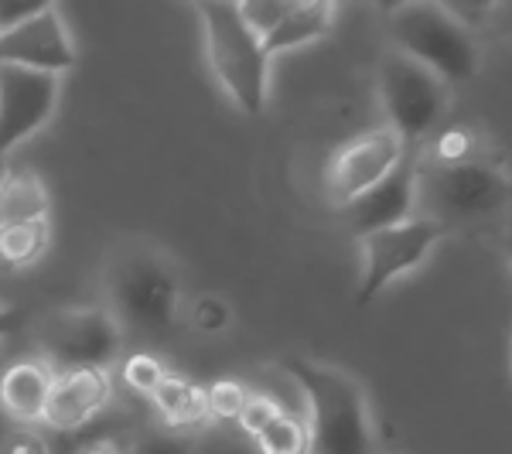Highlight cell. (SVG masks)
I'll return each mask as SVG.
<instances>
[{
  "instance_id": "obj_1",
  "label": "cell",
  "mask_w": 512,
  "mask_h": 454,
  "mask_svg": "<svg viewBox=\"0 0 512 454\" xmlns=\"http://www.w3.org/2000/svg\"><path fill=\"white\" fill-rule=\"evenodd\" d=\"M284 369L308 403V454H376L369 400L349 373L301 356L287 359Z\"/></svg>"
},
{
  "instance_id": "obj_2",
  "label": "cell",
  "mask_w": 512,
  "mask_h": 454,
  "mask_svg": "<svg viewBox=\"0 0 512 454\" xmlns=\"http://www.w3.org/2000/svg\"><path fill=\"white\" fill-rule=\"evenodd\" d=\"M181 308V280L168 253L130 243L106 263V311L127 328L164 332Z\"/></svg>"
},
{
  "instance_id": "obj_3",
  "label": "cell",
  "mask_w": 512,
  "mask_h": 454,
  "mask_svg": "<svg viewBox=\"0 0 512 454\" xmlns=\"http://www.w3.org/2000/svg\"><path fill=\"white\" fill-rule=\"evenodd\" d=\"M198 11H202L212 76L236 103V110H243L246 117H260L270 82V55L263 38L246 24L236 0H198Z\"/></svg>"
},
{
  "instance_id": "obj_4",
  "label": "cell",
  "mask_w": 512,
  "mask_h": 454,
  "mask_svg": "<svg viewBox=\"0 0 512 454\" xmlns=\"http://www.w3.org/2000/svg\"><path fill=\"white\" fill-rule=\"evenodd\" d=\"M393 48L437 72L448 86L468 82L478 72V45L472 28L451 18L434 0H410L390 14Z\"/></svg>"
},
{
  "instance_id": "obj_5",
  "label": "cell",
  "mask_w": 512,
  "mask_h": 454,
  "mask_svg": "<svg viewBox=\"0 0 512 454\" xmlns=\"http://www.w3.org/2000/svg\"><path fill=\"white\" fill-rule=\"evenodd\" d=\"M379 99H383L386 127L414 151L448 117L451 86L427 65L393 48L379 62Z\"/></svg>"
},
{
  "instance_id": "obj_6",
  "label": "cell",
  "mask_w": 512,
  "mask_h": 454,
  "mask_svg": "<svg viewBox=\"0 0 512 454\" xmlns=\"http://www.w3.org/2000/svg\"><path fill=\"white\" fill-rule=\"evenodd\" d=\"M38 359L55 373L113 369L123 349V325L106 308H55L35 325Z\"/></svg>"
},
{
  "instance_id": "obj_7",
  "label": "cell",
  "mask_w": 512,
  "mask_h": 454,
  "mask_svg": "<svg viewBox=\"0 0 512 454\" xmlns=\"http://www.w3.org/2000/svg\"><path fill=\"white\" fill-rule=\"evenodd\" d=\"M506 198H509V175L499 168V161L492 154L461 164L417 161V205L424 202L434 212L431 219L489 216V212L506 205Z\"/></svg>"
},
{
  "instance_id": "obj_8",
  "label": "cell",
  "mask_w": 512,
  "mask_h": 454,
  "mask_svg": "<svg viewBox=\"0 0 512 454\" xmlns=\"http://www.w3.org/2000/svg\"><path fill=\"white\" fill-rule=\"evenodd\" d=\"M444 222L431 216H414L400 226H386L376 233L359 236L362 250V277H359V294L355 304L376 301L396 277L414 274L420 263L434 253V246L444 239Z\"/></svg>"
},
{
  "instance_id": "obj_9",
  "label": "cell",
  "mask_w": 512,
  "mask_h": 454,
  "mask_svg": "<svg viewBox=\"0 0 512 454\" xmlns=\"http://www.w3.org/2000/svg\"><path fill=\"white\" fill-rule=\"evenodd\" d=\"M410 154V147L390 127H369L332 151L325 164V195L342 209L352 198L379 185Z\"/></svg>"
},
{
  "instance_id": "obj_10",
  "label": "cell",
  "mask_w": 512,
  "mask_h": 454,
  "mask_svg": "<svg viewBox=\"0 0 512 454\" xmlns=\"http://www.w3.org/2000/svg\"><path fill=\"white\" fill-rule=\"evenodd\" d=\"M59 103V76L0 62V154L48 123Z\"/></svg>"
},
{
  "instance_id": "obj_11",
  "label": "cell",
  "mask_w": 512,
  "mask_h": 454,
  "mask_svg": "<svg viewBox=\"0 0 512 454\" xmlns=\"http://www.w3.org/2000/svg\"><path fill=\"white\" fill-rule=\"evenodd\" d=\"M0 62L38 69L48 76H62L76 65V48L69 41V31L59 18V11H41L35 18L0 31Z\"/></svg>"
},
{
  "instance_id": "obj_12",
  "label": "cell",
  "mask_w": 512,
  "mask_h": 454,
  "mask_svg": "<svg viewBox=\"0 0 512 454\" xmlns=\"http://www.w3.org/2000/svg\"><path fill=\"white\" fill-rule=\"evenodd\" d=\"M414 209H417V154L410 151L379 185L362 192L359 198H352L349 205H342V219L355 236H366L376 233V229L400 226V222L414 219Z\"/></svg>"
},
{
  "instance_id": "obj_13",
  "label": "cell",
  "mask_w": 512,
  "mask_h": 454,
  "mask_svg": "<svg viewBox=\"0 0 512 454\" xmlns=\"http://www.w3.org/2000/svg\"><path fill=\"white\" fill-rule=\"evenodd\" d=\"M113 403V373L110 369H65L55 373L52 393L41 424L52 431L72 434L89 427Z\"/></svg>"
},
{
  "instance_id": "obj_14",
  "label": "cell",
  "mask_w": 512,
  "mask_h": 454,
  "mask_svg": "<svg viewBox=\"0 0 512 454\" xmlns=\"http://www.w3.org/2000/svg\"><path fill=\"white\" fill-rule=\"evenodd\" d=\"M55 369L45 359H18L0 369V410L18 427L41 424Z\"/></svg>"
},
{
  "instance_id": "obj_15",
  "label": "cell",
  "mask_w": 512,
  "mask_h": 454,
  "mask_svg": "<svg viewBox=\"0 0 512 454\" xmlns=\"http://www.w3.org/2000/svg\"><path fill=\"white\" fill-rule=\"evenodd\" d=\"M335 11L338 0H287L274 31L263 38L267 55L274 59L277 52H291V48H301L308 41L325 38L335 21Z\"/></svg>"
},
{
  "instance_id": "obj_16",
  "label": "cell",
  "mask_w": 512,
  "mask_h": 454,
  "mask_svg": "<svg viewBox=\"0 0 512 454\" xmlns=\"http://www.w3.org/2000/svg\"><path fill=\"white\" fill-rule=\"evenodd\" d=\"M41 219H52V195L41 175L28 168L4 171L0 175V226Z\"/></svg>"
},
{
  "instance_id": "obj_17",
  "label": "cell",
  "mask_w": 512,
  "mask_h": 454,
  "mask_svg": "<svg viewBox=\"0 0 512 454\" xmlns=\"http://www.w3.org/2000/svg\"><path fill=\"white\" fill-rule=\"evenodd\" d=\"M154 410H158L164 431L188 434L209 420V407H205V386L192 383V379L171 373L151 396Z\"/></svg>"
},
{
  "instance_id": "obj_18",
  "label": "cell",
  "mask_w": 512,
  "mask_h": 454,
  "mask_svg": "<svg viewBox=\"0 0 512 454\" xmlns=\"http://www.w3.org/2000/svg\"><path fill=\"white\" fill-rule=\"evenodd\" d=\"M489 147H485V137L478 134L468 123H441L431 137L420 144L417 161L424 164H461L472 158H485Z\"/></svg>"
},
{
  "instance_id": "obj_19",
  "label": "cell",
  "mask_w": 512,
  "mask_h": 454,
  "mask_svg": "<svg viewBox=\"0 0 512 454\" xmlns=\"http://www.w3.org/2000/svg\"><path fill=\"white\" fill-rule=\"evenodd\" d=\"M48 246H52V219L0 226V267H35L48 253Z\"/></svg>"
},
{
  "instance_id": "obj_20",
  "label": "cell",
  "mask_w": 512,
  "mask_h": 454,
  "mask_svg": "<svg viewBox=\"0 0 512 454\" xmlns=\"http://www.w3.org/2000/svg\"><path fill=\"white\" fill-rule=\"evenodd\" d=\"M253 441H256V448H260V454H308L311 448L308 424L297 414H287V410L270 420Z\"/></svg>"
},
{
  "instance_id": "obj_21",
  "label": "cell",
  "mask_w": 512,
  "mask_h": 454,
  "mask_svg": "<svg viewBox=\"0 0 512 454\" xmlns=\"http://www.w3.org/2000/svg\"><path fill=\"white\" fill-rule=\"evenodd\" d=\"M168 376H171L168 362L151 356V352H134V356H127L120 362L123 386H127V390H134L137 396H147V400H151L154 390H158Z\"/></svg>"
},
{
  "instance_id": "obj_22",
  "label": "cell",
  "mask_w": 512,
  "mask_h": 454,
  "mask_svg": "<svg viewBox=\"0 0 512 454\" xmlns=\"http://www.w3.org/2000/svg\"><path fill=\"white\" fill-rule=\"evenodd\" d=\"M250 390L236 379H216L212 386H205V407H209V420H239Z\"/></svg>"
},
{
  "instance_id": "obj_23",
  "label": "cell",
  "mask_w": 512,
  "mask_h": 454,
  "mask_svg": "<svg viewBox=\"0 0 512 454\" xmlns=\"http://www.w3.org/2000/svg\"><path fill=\"white\" fill-rule=\"evenodd\" d=\"M123 454H195V444L188 434L175 431H140L130 437V444H123Z\"/></svg>"
},
{
  "instance_id": "obj_24",
  "label": "cell",
  "mask_w": 512,
  "mask_h": 454,
  "mask_svg": "<svg viewBox=\"0 0 512 454\" xmlns=\"http://www.w3.org/2000/svg\"><path fill=\"white\" fill-rule=\"evenodd\" d=\"M284 414V407L274 400V396H267V393H250V400H246V407H243V414H239L236 424L243 427V434H250L256 437L263 431V427L270 424L274 417Z\"/></svg>"
},
{
  "instance_id": "obj_25",
  "label": "cell",
  "mask_w": 512,
  "mask_h": 454,
  "mask_svg": "<svg viewBox=\"0 0 512 454\" xmlns=\"http://www.w3.org/2000/svg\"><path fill=\"white\" fill-rule=\"evenodd\" d=\"M284 4L287 0H236L246 24H250L260 38H267L270 31H274V24L280 21V14H284Z\"/></svg>"
},
{
  "instance_id": "obj_26",
  "label": "cell",
  "mask_w": 512,
  "mask_h": 454,
  "mask_svg": "<svg viewBox=\"0 0 512 454\" xmlns=\"http://www.w3.org/2000/svg\"><path fill=\"white\" fill-rule=\"evenodd\" d=\"M192 325L202 335L222 332V328L229 325V304L222 301V297H212V294L198 297V301L192 304Z\"/></svg>"
},
{
  "instance_id": "obj_27",
  "label": "cell",
  "mask_w": 512,
  "mask_h": 454,
  "mask_svg": "<svg viewBox=\"0 0 512 454\" xmlns=\"http://www.w3.org/2000/svg\"><path fill=\"white\" fill-rule=\"evenodd\" d=\"M434 4H441L465 28H478L482 21H489V14L499 7V0H434Z\"/></svg>"
},
{
  "instance_id": "obj_28",
  "label": "cell",
  "mask_w": 512,
  "mask_h": 454,
  "mask_svg": "<svg viewBox=\"0 0 512 454\" xmlns=\"http://www.w3.org/2000/svg\"><path fill=\"white\" fill-rule=\"evenodd\" d=\"M52 7H55V0H0V31L35 18L41 11H52Z\"/></svg>"
},
{
  "instance_id": "obj_29",
  "label": "cell",
  "mask_w": 512,
  "mask_h": 454,
  "mask_svg": "<svg viewBox=\"0 0 512 454\" xmlns=\"http://www.w3.org/2000/svg\"><path fill=\"white\" fill-rule=\"evenodd\" d=\"M0 454H52V448H48L45 437L35 434L31 427H18V431L4 441V451Z\"/></svg>"
},
{
  "instance_id": "obj_30",
  "label": "cell",
  "mask_w": 512,
  "mask_h": 454,
  "mask_svg": "<svg viewBox=\"0 0 512 454\" xmlns=\"http://www.w3.org/2000/svg\"><path fill=\"white\" fill-rule=\"evenodd\" d=\"M72 454H123V444H117V441H89V444H82L79 451H72Z\"/></svg>"
},
{
  "instance_id": "obj_31",
  "label": "cell",
  "mask_w": 512,
  "mask_h": 454,
  "mask_svg": "<svg viewBox=\"0 0 512 454\" xmlns=\"http://www.w3.org/2000/svg\"><path fill=\"white\" fill-rule=\"evenodd\" d=\"M14 325H18V315H14V308H0V342L11 335Z\"/></svg>"
},
{
  "instance_id": "obj_32",
  "label": "cell",
  "mask_w": 512,
  "mask_h": 454,
  "mask_svg": "<svg viewBox=\"0 0 512 454\" xmlns=\"http://www.w3.org/2000/svg\"><path fill=\"white\" fill-rule=\"evenodd\" d=\"M373 4L386 14V18H390L393 11H400V7H403V4H410V0H373Z\"/></svg>"
},
{
  "instance_id": "obj_33",
  "label": "cell",
  "mask_w": 512,
  "mask_h": 454,
  "mask_svg": "<svg viewBox=\"0 0 512 454\" xmlns=\"http://www.w3.org/2000/svg\"><path fill=\"white\" fill-rule=\"evenodd\" d=\"M506 253H509V263H512V229L506 233Z\"/></svg>"
},
{
  "instance_id": "obj_34",
  "label": "cell",
  "mask_w": 512,
  "mask_h": 454,
  "mask_svg": "<svg viewBox=\"0 0 512 454\" xmlns=\"http://www.w3.org/2000/svg\"><path fill=\"white\" fill-rule=\"evenodd\" d=\"M4 171H7V168H4V164H0V175H4Z\"/></svg>"
}]
</instances>
